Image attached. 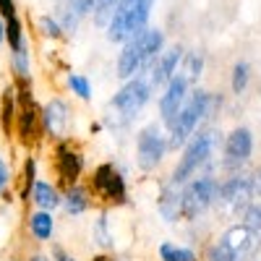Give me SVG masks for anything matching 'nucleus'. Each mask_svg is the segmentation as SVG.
Segmentation results:
<instances>
[{
	"mask_svg": "<svg viewBox=\"0 0 261 261\" xmlns=\"http://www.w3.org/2000/svg\"><path fill=\"white\" fill-rule=\"evenodd\" d=\"M222 141H225V134L217 125L199 128L180 149V154H178L175 165H172L167 180L175 186H186L191 178L201 175V172H214L217 165H220Z\"/></svg>",
	"mask_w": 261,
	"mask_h": 261,
	"instance_id": "nucleus-1",
	"label": "nucleus"
},
{
	"mask_svg": "<svg viewBox=\"0 0 261 261\" xmlns=\"http://www.w3.org/2000/svg\"><path fill=\"white\" fill-rule=\"evenodd\" d=\"M222 110V97L217 92H209L204 86H196L188 94L183 110L178 113V118L167 125V144L170 151H178L186 146V141L204 125H214L212 120L220 115Z\"/></svg>",
	"mask_w": 261,
	"mask_h": 261,
	"instance_id": "nucleus-2",
	"label": "nucleus"
},
{
	"mask_svg": "<svg viewBox=\"0 0 261 261\" xmlns=\"http://www.w3.org/2000/svg\"><path fill=\"white\" fill-rule=\"evenodd\" d=\"M167 47V37L160 27H146L136 37L120 45V53L115 58V76L120 81H128L134 76H141L151 68V63L160 58V53Z\"/></svg>",
	"mask_w": 261,
	"mask_h": 261,
	"instance_id": "nucleus-3",
	"label": "nucleus"
},
{
	"mask_svg": "<svg viewBox=\"0 0 261 261\" xmlns=\"http://www.w3.org/2000/svg\"><path fill=\"white\" fill-rule=\"evenodd\" d=\"M157 92L151 89V81L146 73L141 76H134L120 84V89L110 97V102H107V115H105V125L115 130V128H125L130 125L141 113L144 107L151 102V97H154Z\"/></svg>",
	"mask_w": 261,
	"mask_h": 261,
	"instance_id": "nucleus-4",
	"label": "nucleus"
},
{
	"mask_svg": "<svg viewBox=\"0 0 261 261\" xmlns=\"http://www.w3.org/2000/svg\"><path fill=\"white\" fill-rule=\"evenodd\" d=\"M261 253V235L248 230L243 222L227 225L204 248V261H253Z\"/></svg>",
	"mask_w": 261,
	"mask_h": 261,
	"instance_id": "nucleus-5",
	"label": "nucleus"
},
{
	"mask_svg": "<svg viewBox=\"0 0 261 261\" xmlns=\"http://www.w3.org/2000/svg\"><path fill=\"white\" fill-rule=\"evenodd\" d=\"M13 86H16V97H18L13 141L27 151H37L42 146V141H45V134H42V115H39L42 105L34 97V84H13Z\"/></svg>",
	"mask_w": 261,
	"mask_h": 261,
	"instance_id": "nucleus-6",
	"label": "nucleus"
},
{
	"mask_svg": "<svg viewBox=\"0 0 261 261\" xmlns=\"http://www.w3.org/2000/svg\"><path fill=\"white\" fill-rule=\"evenodd\" d=\"M157 0H120L110 24L105 27V39L113 45H123L130 37H136L149 27L151 11H154Z\"/></svg>",
	"mask_w": 261,
	"mask_h": 261,
	"instance_id": "nucleus-7",
	"label": "nucleus"
},
{
	"mask_svg": "<svg viewBox=\"0 0 261 261\" xmlns=\"http://www.w3.org/2000/svg\"><path fill=\"white\" fill-rule=\"evenodd\" d=\"M183 193V222H199L217 206L220 196V178L217 172H201L180 186Z\"/></svg>",
	"mask_w": 261,
	"mask_h": 261,
	"instance_id": "nucleus-8",
	"label": "nucleus"
},
{
	"mask_svg": "<svg viewBox=\"0 0 261 261\" xmlns=\"http://www.w3.org/2000/svg\"><path fill=\"white\" fill-rule=\"evenodd\" d=\"M86 186H89L94 201L99 206L115 209V206H125L128 204V180H125L123 170L115 162H99L89 172Z\"/></svg>",
	"mask_w": 261,
	"mask_h": 261,
	"instance_id": "nucleus-9",
	"label": "nucleus"
},
{
	"mask_svg": "<svg viewBox=\"0 0 261 261\" xmlns=\"http://www.w3.org/2000/svg\"><path fill=\"white\" fill-rule=\"evenodd\" d=\"M170 151L167 144V128L160 120H149L136 130V151H134V162L139 172H154L165 162Z\"/></svg>",
	"mask_w": 261,
	"mask_h": 261,
	"instance_id": "nucleus-10",
	"label": "nucleus"
},
{
	"mask_svg": "<svg viewBox=\"0 0 261 261\" xmlns=\"http://www.w3.org/2000/svg\"><path fill=\"white\" fill-rule=\"evenodd\" d=\"M50 167H53L55 183L65 191V188L81 183L84 172H86V154L73 139L55 141L50 149Z\"/></svg>",
	"mask_w": 261,
	"mask_h": 261,
	"instance_id": "nucleus-11",
	"label": "nucleus"
},
{
	"mask_svg": "<svg viewBox=\"0 0 261 261\" xmlns=\"http://www.w3.org/2000/svg\"><path fill=\"white\" fill-rule=\"evenodd\" d=\"M253 201L251 188V172H232V175L220 178V196H217L214 212L225 220H241L248 204Z\"/></svg>",
	"mask_w": 261,
	"mask_h": 261,
	"instance_id": "nucleus-12",
	"label": "nucleus"
},
{
	"mask_svg": "<svg viewBox=\"0 0 261 261\" xmlns=\"http://www.w3.org/2000/svg\"><path fill=\"white\" fill-rule=\"evenodd\" d=\"M253 146H256L253 130L248 125H232L227 134H225L222 154H220V165H217V170H220L222 175L243 172V167L253 157Z\"/></svg>",
	"mask_w": 261,
	"mask_h": 261,
	"instance_id": "nucleus-13",
	"label": "nucleus"
},
{
	"mask_svg": "<svg viewBox=\"0 0 261 261\" xmlns=\"http://www.w3.org/2000/svg\"><path fill=\"white\" fill-rule=\"evenodd\" d=\"M39 115H42V134H45V141L55 144L63 139H71V125H73V110H71V102L53 94L42 102L39 107Z\"/></svg>",
	"mask_w": 261,
	"mask_h": 261,
	"instance_id": "nucleus-14",
	"label": "nucleus"
},
{
	"mask_svg": "<svg viewBox=\"0 0 261 261\" xmlns=\"http://www.w3.org/2000/svg\"><path fill=\"white\" fill-rule=\"evenodd\" d=\"M191 92H193V86H191L180 73L160 92V97H157V115H160V118H157V120H160L165 128L178 118V113L183 110V105H186V99H188Z\"/></svg>",
	"mask_w": 261,
	"mask_h": 261,
	"instance_id": "nucleus-15",
	"label": "nucleus"
},
{
	"mask_svg": "<svg viewBox=\"0 0 261 261\" xmlns=\"http://www.w3.org/2000/svg\"><path fill=\"white\" fill-rule=\"evenodd\" d=\"M183 55H186V47L183 45H167L160 58L151 63V68L146 71L149 81H151V89H154L157 94L165 89V86L178 76L180 71V63H183Z\"/></svg>",
	"mask_w": 261,
	"mask_h": 261,
	"instance_id": "nucleus-16",
	"label": "nucleus"
},
{
	"mask_svg": "<svg viewBox=\"0 0 261 261\" xmlns=\"http://www.w3.org/2000/svg\"><path fill=\"white\" fill-rule=\"evenodd\" d=\"M94 13V0H58L55 3V16L63 24L65 34H76L86 18Z\"/></svg>",
	"mask_w": 261,
	"mask_h": 261,
	"instance_id": "nucleus-17",
	"label": "nucleus"
},
{
	"mask_svg": "<svg viewBox=\"0 0 261 261\" xmlns=\"http://www.w3.org/2000/svg\"><path fill=\"white\" fill-rule=\"evenodd\" d=\"M24 227H27V235L37 246H47V243H55V232H58V220L53 212H42V209H27V217H24Z\"/></svg>",
	"mask_w": 261,
	"mask_h": 261,
	"instance_id": "nucleus-18",
	"label": "nucleus"
},
{
	"mask_svg": "<svg viewBox=\"0 0 261 261\" xmlns=\"http://www.w3.org/2000/svg\"><path fill=\"white\" fill-rule=\"evenodd\" d=\"M42 209V212H58L60 206H63V188L55 183V180H50V178H39L37 183H34V188H32V193H29V204H27V209Z\"/></svg>",
	"mask_w": 261,
	"mask_h": 261,
	"instance_id": "nucleus-19",
	"label": "nucleus"
},
{
	"mask_svg": "<svg viewBox=\"0 0 261 261\" xmlns=\"http://www.w3.org/2000/svg\"><path fill=\"white\" fill-rule=\"evenodd\" d=\"M157 212L167 225H178L183 222V193L180 186L165 180L160 193H157Z\"/></svg>",
	"mask_w": 261,
	"mask_h": 261,
	"instance_id": "nucleus-20",
	"label": "nucleus"
},
{
	"mask_svg": "<svg viewBox=\"0 0 261 261\" xmlns=\"http://www.w3.org/2000/svg\"><path fill=\"white\" fill-rule=\"evenodd\" d=\"M92 206H94V196H92L89 186H86L84 180L63 191V206L60 209H63V214L68 217V220L84 217L86 212H92Z\"/></svg>",
	"mask_w": 261,
	"mask_h": 261,
	"instance_id": "nucleus-21",
	"label": "nucleus"
},
{
	"mask_svg": "<svg viewBox=\"0 0 261 261\" xmlns=\"http://www.w3.org/2000/svg\"><path fill=\"white\" fill-rule=\"evenodd\" d=\"M16 115H18V97L16 86L6 84L0 92V134L6 136V141H13V128H16Z\"/></svg>",
	"mask_w": 261,
	"mask_h": 261,
	"instance_id": "nucleus-22",
	"label": "nucleus"
},
{
	"mask_svg": "<svg viewBox=\"0 0 261 261\" xmlns=\"http://www.w3.org/2000/svg\"><path fill=\"white\" fill-rule=\"evenodd\" d=\"M92 243L99 248V253H110L115 248V232H113V220L107 206H99L97 217L92 220Z\"/></svg>",
	"mask_w": 261,
	"mask_h": 261,
	"instance_id": "nucleus-23",
	"label": "nucleus"
},
{
	"mask_svg": "<svg viewBox=\"0 0 261 261\" xmlns=\"http://www.w3.org/2000/svg\"><path fill=\"white\" fill-rule=\"evenodd\" d=\"M39 157H37V151H27V157L24 162H21V172H18V178H16V193H18V199L29 204V193L34 188V183L39 180Z\"/></svg>",
	"mask_w": 261,
	"mask_h": 261,
	"instance_id": "nucleus-24",
	"label": "nucleus"
},
{
	"mask_svg": "<svg viewBox=\"0 0 261 261\" xmlns=\"http://www.w3.org/2000/svg\"><path fill=\"white\" fill-rule=\"evenodd\" d=\"M6 45H8V55L24 50V47H32L29 32H27V24L21 18V13H13L6 18Z\"/></svg>",
	"mask_w": 261,
	"mask_h": 261,
	"instance_id": "nucleus-25",
	"label": "nucleus"
},
{
	"mask_svg": "<svg viewBox=\"0 0 261 261\" xmlns=\"http://www.w3.org/2000/svg\"><path fill=\"white\" fill-rule=\"evenodd\" d=\"M204 68H206V55L201 50H186L183 55V63H180V76L193 86H201V76H204Z\"/></svg>",
	"mask_w": 261,
	"mask_h": 261,
	"instance_id": "nucleus-26",
	"label": "nucleus"
},
{
	"mask_svg": "<svg viewBox=\"0 0 261 261\" xmlns=\"http://www.w3.org/2000/svg\"><path fill=\"white\" fill-rule=\"evenodd\" d=\"M65 89H68L76 99H81V102H92V97H94L92 79L86 73H81V71H68L65 73Z\"/></svg>",
	"mask_w": 261,
	"mask_h": 261,
	"instance_id": "nucleus-27",
	"label": "nucleus"
},
{
	"mask_svg": "<svg viewBox=\"0 0 261 261\" xmlns=\"http://www.w3.org/2000/svg\"><path fill=\"white\" fill-rule=\"evenodd\" d=\"M157 256H160V261H201L196 248L175 243V241H162L157 246Z\"/></svg>",
	"mask_w": 261,
	"mask_h": 261,
	"instance_id": "nucleus-28",
	"label": "nucleus"
},
{
	"mask_svg": "<svg viewBox=\"0 0 261 261\" xmlns=\"http://www.w3.org/2000/svg\"><path fill=\"white\" fill-rule=\"evenodd\" d=\"M251 76H253L251 63H248V60H235L232 68H230V92H232L235 97L246 94L248 86H251Z\"/></svg>",
	"mask_w": 261,
	"mask_h": 261,
	"instance_id": "nucleus-29",
	"label": "nucleus"
},
{
	"mask_svg": "<svg viewBox=\"0 0 261 261\" xmlns=\"http://www.w3.org/2000/svg\"><path fill=\"white\" fill-rule=\"evenodd\" d=\"M34 29H37V34H39L42 39H47V42H60V39H65V29H63V24L58 21L55 13H42V16H37Z\"/></svg>",
	"mask_w": 261,
	"mask_h": 261,
	"instance_id": "nucleus-30",
	"label": "nucleus"
},
{
	"mask_svg": "<svg viewBox=\"0 0 261 261\" xmlns=\"http://www.w3.org/2000/svg\"><path fill=\"white\" fill-rule=\"evenodd\" d=\"M120 0H94V13H92V21H94V27L105 32V27L110 24V18L115 13Z\"/></svg>",
	"mask_w": 261,
	"mask_h": 261,
	"instance_id": "nucleus-31",
	"label": "nucleus"
},
{
	"mask_svg": "<svg viewBox=\"0 0 261 261\" xmlns=\"http://www.w3.org/2000/svg\"><path fill=\"white\" fill-rule=\"evenodd\" d=\"M241 222L248 227V230H253L256 235H261V201H251L248 204V209L243 212V217H241Z\"/></svg>",
	"mask_w": 261,
	"mask_h": 261,
	"instance_id": "nucleus-32",
	"label": "nucleus"
},
{
	"mask_svg": "<svg viewBox=\"0 0 261 261\" xmlns=\"http://www.w3.org/2000/svg\"><path fill=\"white\" fill-rule=\"evenodd\" d=\"M16 183V178H13V167H11V162L0 154V199L11 191V186Z\"/></svg>",
	"mask_w": 261,
	"mask_h": 261,
	"instance_id": "nucleus-33",
	"label": "nucleus"
},
{
	"mask_svg": "<svg viewBox=\"0 0 261 261\" xmlns=\"http://www.w3.org/2000/svg\"><path fill=\"white\" fill-rule=\"evenodd\" d=\"M50 258H53V261H81L76 253L65 251L60 243H53V248H50Z\"/></svg>",
	"mask_w": 261,
	"mask_h": 261,
	"instance_id": "nucleus-34",
	"label": "nucleus"
},
{
	"mask_svg": "<svg viewBox=\"0 0 261 261\" xmlns=\"http://www.w3.org/2000/svg\"><path fill=\"white\" fill-rule=\"evenodd\" d=\"M251 188H253V199L261 201V165L253 167V172H251Z\"/></svg>",
	"mask_w": 261,
	"mask_h": 261,
	"instance_id": "nucleus-35",
	"label": "nucleus"
},
{
	"mask_svg": "<svg viewBox=\"0 0 261 261\" xmlns=\"http://www.w3.org/2000/svg\"><path fill=\"white\" fill-rule=\"evenodd\" d=\"M13 13H18L16 0H0V16L8 18V16H13Z\"/></svg>",
	"mask_w": 261,
	"mask_h": 261,
	"instance_id": "nucleus-36",
	"label": "nucleus"
},
{
	"mask_svg": "<svg viewBox=\"0 0 261 261\" xmlns=\"http://www.w3.org/2000/svg\"><path fill=\"white\" fill-rule=\"evenodd\" d=\"M27 261H53V258H50V253H45V251H29V253H27Z\"/></svg>",
	"mask_w": 261,
	"mask_h": 261,
	"instance_id": "nucleus-37",
	"label": "nucleus"
},
{
	"mask_svg": "<svg viewBox=\"0 0 261 261\" xmlns=\"http://www.w3.org/2000/svg\"><path fill=\"white\" fill-rule=\"evenodd\" d=\"M89 261H118L115 256H110V253H94Z\"/></svg>",
	"mask_w": 261,
	"mask_h": 261,
	"instance_id": "nucleus-38",
	"label": "nucleus"
},
{
	"mask_svg": "<svg viewBox=\"0 0 261 261\" xmlns=\"http://www.w3.org/2000/svg\"><path fill=\"white\" fill-rule=\"evenodd\" d=\"M6 45V18L0 16V47Z\"/></svg>",
	"mask_w": 261,
	"mask_h": 261,
	"instance_id": "nucleus-39",
	"label": "nucleus"
},
{
	"mask_svg": "<svg viewBox=\"0 0 261 261\" xmlns=\"http://www.w3.org/2000/svg\"><path fill=\"white\" fill-rule=\"evenodd\" d=\"M8 261H18V258H8Z\"/></svg>",
	"mask_w": 261,
	"mask_h": 261,
	"instance_id": "nucleus-40",
	"label": "nucleus"
}]
</instances>
